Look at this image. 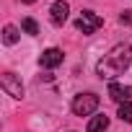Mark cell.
I'll return each instance as SVG.
<instances>
[{
  "mask_svg": "<svg viewBox=\"0 0 132 132\" xmlns=\"http://www.w3.org/2000/svg\"><path fill=\"white\" fill-rule=\"evenodd\" d=\"M129 62H132V47L129 44H117V47H111V52L98 62V68H96V73L101 75V78H117V75H122L127 68H129Z\"/></svg>",
  "mask_w": 132,
  "mask_h": 132,
  "instance_id": "cell-1",
  "label": "cell"
},
{
  "mask_svg": "<svg viewBox=\"0 0 132 132\" xmlns=\"http://www.w3.org/2000/svg\"><path fill=\"white\" fill-rule=\"evenodd\" d=\"M98 109V96L96 93H78L73 98V111L78 117H91Z\"/></svg>",
  "mask_w": 132,
  "mask_h": 132,
  "instance_id": "cell-2",
  "label": "cell"
},
{
  "mask_svg": "<svg viewBox=\"0 0 132 132\" xmlns=\"http://www.w3.org/2000/svg\"><path fill=\"white\" fill-rule=\"evenodd\" d=\"M75 26H78V31H83V34H93L96 29H101V26H104V18H101V16H96L93 11H83V13L78 16Z\"/></svg>",
  "mask_w": 132,
  "mask_h": 132,
  "instance_id": "cell-3",
  "label": "cell"
},
{
  "mask_svg": "<svg viewBox=\"0 0 132 132\" xmlns=\"http://www.w3.org/2000/svg\"><path fill=\"white\" fill-rule=\"evenodd\" d=\"M0 86H3V91H5L8 96L23 98V86H21V80H18L13 73H3V75H0Z\"/></svg>",
  "mask_w": 132,
  "mask_h": 132,
  "instance_id": "cell-4",
  "label": "cell"
},
{
  "mask_svg": "<svg viewBox=\"0 0 132 132\" xmlns=\"http://www.w3.org/2000/svg\"><path fill=\"white\" fill-rule=\"evenodd\" d=\"M62 60H65L62 49H57V47H49L47 52H42V57H39V65H42V68H57V65H62Z\"/></svg>",
  "mask_w": 132,
  "mask_h": 132,
  "instance_id": "cell-5",
  "label": "cell"
},
{
  "mask_svg": "<svg viewBox=\"0 0 132 132\" xmlns=\"http://www.w3.org/2000/svg\"><path fill=\"white\" fill-rule=\"evenodd\" d=\"M68 13H70V5L65 3V0H57V3H52V8H49V16H52L54 26H62L68 21Z\"/></svg>",
  "mask_w": 132,
  "mask_h": 132,
  "instance_id": "cell-6",
  "label": "cell"
},
{
  "mask_svg": "<svg viewBox=\"0 0 132 132\" xmlns=\"http://www.w3.org/2000/svg\"><path fill=\"white\" fill-rule=\"evenodd\" d=\"M109 98L117 101V104H127L132 98V88L129 86H122V83H111L109 86Z\"/></svg>",
  "mask_w": 132,
  "mask_h": 132,
  "instance_id": "cell-7",
  "label": "cell"
},
{
  "mask_svg": "<svg viewBox=\"0 0 132 132\" xmlns=\"http://www.w3.org/2000/svg\"><path fill=\"white\" fill-rule=\"evenodd\" d=\"M106 127H109V117H106V114L91 117V122H88V132H104Z\"/></svg>",
  "mask_w": 132,
  "mask_h": 132,
  "instance_id": "cell-8",
  "label": "cell"
},
{
  "mask_svg": "<svg viewBox=\"0 0 132 132\" xmlns=\"http://www.w3.org/2000/svg\"><path fill=\"white\" fill-rule=\"evenodd\" d=\"M3 42L5 44H16L18 42V29L16 26H5L3 29Z\"/></svg>",
  "mask_w": 132,
  "mask_h": 132,
  "instance_id": "cell-9",
  "label": "cell"
},
{
  "mask_svg": "<svg viewBox=\"0 0 132 132\" xmlns=\"http://www.w3.org/2000/svg\"><path fill=\"white\" fill-rule=\"evenodd\" d=\"M119 119L122 122H132V101L119 104Z\"/></svg>",
  "mask_w": 132,
  "mask_h": 132,
  "instance_id": "cell-10",
  "label": "cell"
},
{
  "mask_svg": "<svg viewBox=\"0 0 132 132\" xmlns=\"http://www.w3.org/2000/svg\"><path fill=\"white\" fill-rule=\"evenodd\" d=\"M21 29H23L26 34H31V36H34V34H39V26H36V21H34V18H23V21H21Z\"/></svg>",
  "mask_w": 132,
  "mask_h": 132,
  "instance_id": "cell-11",
  "label": "cell"
},
{
  "mask_svg": "<svg viewBox=\"0 0 132 132\" xmlns=\"http://www.w3.org/2000/svg\"><path fill=\"white\" fill-rule=\"evenodd\" d=\"M119 21H122V23H124V26H132V11H124V13H122V18H119Z\"/></svg>",
  "mask_w": 132,
  "mask_h": 132,
  "instance_id": "cell-12",
  "label": "cell"
},
{
  "mask_svg": "<svg viewBox=\"0 0 132 132\" xmlns=\"http://www.w3.org/2000/svg\"><path fill=\"white\" fill-rule=\"evenodd\" d=\"M23 3H29V5H31V3H36V0H23Z\"/></svg>",
  "mask_w": 132,
  "mask_h": 132,
  "instance_id": "cell-13",
  "label": "cell"
}]
</instances>
